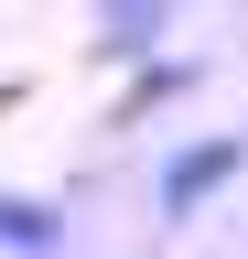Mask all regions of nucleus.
Listing matches in <instances>:
<instances>
[{
    "instance_id": "obj_1",
    "label": "nucleus",
    "mask_w": 248,
    "mask_h": 259,
    "mask_svg": "<svg viewBox=\"0 0 248 259\" xmlns=\"http://www.w3.org/2000/svg\"><path fill=\"white\" fill-rule=\"evenodd\" d=\"M237 173H248V141H237V130H216V141H183L162 173H151V205L183 227V216H205V205H216Z\"/></svg>"
},
{
    "instance_id": "obj_2",
    "label": "nucleus",
    "mask_w": 248,
    "mask_h": 259,
    "mask_svg": "<svg viewBox=\"0 0 248 259\" xmlns=\"http://www.w3.org/2000/svg\"><path fill=\"white\" fill-rule=\"evenodd\" d=\"M0 259H65V216H54L43 194L0 184Z\"/></svg>"
},
{
    "instance_id": "obj_3",
    "label": "nucleus",
    "mask_w": 248,
    "mask_h": 259,
    "mask_svg": "<svg viewBox=\"0 0 248 259\" xmlns=\"http://www.w3.org/2000/svg\"><path fill=\"white\" fill-rule=\"evenodd\" d=\"M162 22H173V0H97V44L108 54H151Z\"/></svg>"
}]
</instances>
